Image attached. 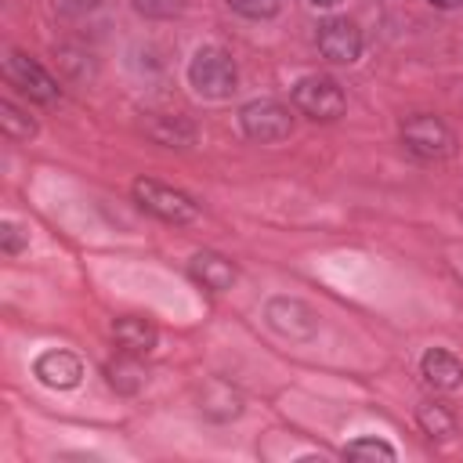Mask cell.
Here are the masks:
<instances>
[{
  "label": "cell",
  "mask_w": 463,
  "mask_h": 463,
  "mask_svg": "<svg viewBox=\"0 0 463 463\" xmlns=\"http://www.w3.org/2000/svg\"><path fill=\"white\" fill-rule=\"evenodd\" d=\"M293 105L311 119H336L344 112V90L329 76H304L293 87Z\"/></svg>",
  "instance_id": "3957f363"
},
{
  "label": "cell",
  "mask_w": 463,
  "mask_h": 463,
  "mask_svg": "<svg viewBox=\"0 0 463 463\" xmlns=\"http://www.w3.org/2000/svg\"><path fill=\"white\" fill-rule=\"evenodd\" d=\"M228 4H232V11H239L246 18H271L282 7V0H228Z\"/></svg>",
  "instance_id": "ffe728a7"
},
{
  "label": "cell",
  "mask_w": 463,
  "mask_h": 463,
  "mask_svg": "<svg viewBox=\"0 0 463 463\" xmlns=\"http://www.w3.org/2000/svg\"><path fill=\"white\" fill-rule=\"evenodd\" d=\"M0 127H4V134L11 141H29L36 134V123L22 109H14L11 101H0Z\"/></svg>",
  "instance_id": "e0dca14e"
},
{
  "label": "cell",
  "mask_w": 463,
  "mask_h": 463,
  "mask_svg": "<svg viewBox=\"0 0 463 463\" xmlns=\"http://www.w3.org/2000/svg\"><path fill=\"white\" fill-rule=\"evenodd\" d=\"M0 239H4V253H18V250H22V242H25V239L18 235V228H14V224H4V228H0Z\"/></svg>",
  "instance_id": "44dd1931"
},
{
  "label": "cell",
  "mask_w": 463,
  "mask_h": 463,
  "mask_svg": "<svg viewBox=\"0 0 463 463\" xmlns=\"http://www.w3.org/2000/svg\"><path fill=\"white\" fill-rule=\"evenodd\" d=\"M203 412L213 416V420H232V416L242 412V398H239V391H232L228 383L213 380V383L203 391Z\"/></svg>",
  "instance_id": "5bb4252c"
},
{
  "label": "cell",
  "mask_w": 463,
  "mask_h": 463,
  "mask_svg": "<svg viewBox=\"0 0 463 463\" xmlns=\"http://www.w3.org/2000/svg\"><path fill=\"white\" fill-rule=\"evenodd\" d=\"M145 134L156 141V145H166V148H188L195 141V127L181 116H148L145 119Z\"/></svg>",
  "instance_id": "4fadbf2b"
},
{
  "label": "cell",
  "mask_w": 463,
  "mask_h": 463,
  "mask_svg": "<svg viewBox=\"0 0 463 463\" xmlns=\"http://www.w3.org/2000/svg\"><path fill=\"white\" fill-rule=\"evenodd\" d=\"M112 336H116L119 351L137 354V358H141V354H148V351L156 347V340H159L156 326H152V322H145V318H134V315L119 318V322L112 326Z\"/></svg>",
  "instance_id": "8fae6325"
},
{
  "label": "cell",
  "mask_w": 463,
  "mask_h": 463,
  "mask_svg": "<svg viewBox=\"0 0 463 463\" xmlns=\"http://www.w3.org/2000/svg\"><path fill=\"white\" fill-rule=\"evenodd\" d=\"M423 380L430 387H438V391H452V387L463 383V365H459L456 354H449L441 347H430L423 354Z\"/></svg>",
  "instance_id": "7c38bea8"
},
{
  "label": "cell",
  "mask_w": 463,
  "mask_h": 463,
  "mask_svg": "<svg viewBox=\"0 0 463 463\" xmlns=\"http://www.w3.org/2000/svg\"><path fill=\"white\" fill-rule=\"evenodd\" d=\"M105 376H109V383L119 394H134V391L145 387V369H141L137 354H127V351H123V358H116V362L105 365Z\"/></svg>",
  "instance_id": "9a60e30c"
},
{
  "label": "cell",
  "mask_w": 463,
  "mask_h": 463,
  "mask_svg": "<svg viewBox=\"0 0 463 463\" xmlns=\"http://www.w3.org/2000/svg\"><path fill=\"white\" fill-rule=\"evenodd\" d=\"M80 376H83V365H80V358L72 351H47V354L36 358V380L54 387V391L76 387Z\"/></svg>",
  "instance_id": "9c48e42d"
},
{
  "label": "cell",
  "mask_w": 463,
  "mask_h": 463,
  "mask_svg": "<svg viewBox=\"0 0 463 463\" xmlns=\"http://www.w3.org/2000/svg\"><path fill=\"white\" fill-rule=\"evenodd\" d=\"M4 76L22 90V94H29L33 101H54L58 98V80L40 65V61H33V58H25V54H7V61H4Z\"/></svg>",
  "instance_id": "5b68a950"
},
{
  "label": "cell",
  "mask_w": 463,
  "mask_h": 463,
  "mask_svg": "<svg viewBox=\"0 0 463 463\" xmlns=\"http://www.w3.org/2000/svg\"><path fill=\"white\" fill-rule=\"evenodd\" d=\"M402 141H405L409 152H416L423 159H438V156H445L452 148V134H449V127L438 116H412V119H405Z\"/></svg>",
  "instance_id": "8992f818"
},
{
  "label": "cell",
  "mask_w": 463,
  "mask_h": 463,
  "mask_svg": "<svg viewBox=\"0 0 463 463\" xmlns=\"http://www.w3.org/2000/svg\"><path fill=\"white\" fill-rule=\"evenodd\" d=\"M188 80L203 98H228L235 90L239 72H235V61L221 47H203V51H195V58L188 65Z\"/></svg>",
  "instance_id": "6da1fadb"
},
{
  "label": "cell",
  "mask_w": 463,
  "mask_h": 463,
  "mask_svg": "<svg viewBox=\"0 0 463 463\" xmlns=\"http://www.w3.org/2000/svg\"><path fill=\"white\" fill-rule=\"evenodd\" d=\"M416 420H420V427H423L427 438H449V434H456V420H452V412L445 405H420Z\"/></svg>",
  "instance_id": "2e32d148"
},
{
  "label": "cell",
  "mask_w": 463,
  "mask_h": 463,
  "mask_svg": "<svg viewBox=\"0 0 463 463\" xmlns=\"http://www.w3.org/2000/svg\"><path fill=\"white\" fill-rule=\"evenodd\" d=\"M344 456H351V459H394V449L387 445V441H380V438H358V441H351L347 449H344Z\"/></svg>",
  "instance_id": "ac0fdd59"
},
{
  "label": "cell",
  "mask_w": 463,
  "mask_h": 463,
  "mask_svg": "<svg viewBox=\"0 0 463 463\" xmlns=\"http://www.w3.org/2000/svg\"><path fill=\"white\" fill-rule=\"evenodd\" d=\"M61 4V11H94L98 7V0H58Z\"/></svg>",
  "instance_id": "7402d4cb"
},
{
  "label": "cell",
  "mask_w": 463,
  "mask_h": 463,
  "mask_svg": "<svg viewBox=\"0 0 463 463\" xmlns=\"http://www.w3.org/2000/svg\"><path fill=\"white\" fill-rule=\"evenodd\" d=\"M192 279L203 282V286L213 289V293H224V289H232V282H235V268H232V260H224L221 253L203 250V253L192 257Z\"/></svg>",
  "instance_id": "30bf717a"
},
{
  "label": "cell",
  "mask_w": 463,
  "mask_h": 463,
  "mask_svg": "<svg viewBox=\"0 0 463 463\" xmlns=\"http://www.w3.org/2000/svg\"><path fill=\"white\" fill-rule=\"evenodd\" d=\"M268 322L289 336V340H307L318 333V315L304 304V300H293V297H275L268 300Z\"/></svg>",
  "instance_id": "52a82bcc"
},
{
  "label": "cell",
  "mask_w": 463,
  "mask_h": 463,
  "mask_svg": "<svg viewBox=\"0 0 463 463\" xmlns=\"http://www.w3.org/2000/svg\"><path fill=\"white\" fill-rule=\"evenodd\" d=\"M307 4H315V7H333V4H340V0H307Z\"/></svg>",
  "instance_id": "cb8c5ba5"
},
{
  "label": "cell",
  "mask_w": 463,
  "mask_h": 463,
  "mask_svg": "<svg viewBox=\"0 0 463 463\" xmlns=\"http://www.w3.org/2000/svg\"><path fill=\"white\" fill-rule=\"evenodd\" d=\"M430 4H438V7H459L463 0H430Z\"/></svg>",
  "instance_id": "603a6c76"
},
{
  "label": "cell",
  "mask_w": 463,
  "mask_h": 463,
  "mask_svg": "<svg viewBox=\"0 0 463 463\" xmlns=\"http://www.w3.org/2000/svg\"><path fill=\"white\" fill-rule=\"evenodd\" d=\"M239 119H242L246 137H253V141H260V145L282 141V137H289V130H293L289 109L279 105V101H250V105L239 112Z\"/></svg>",
  "instance_id": "277c9868"
},
{
  "label": "cell",
  "mask_w": 463,
  "mask_h": 463,
  "mask_svg": "<svg viewBox=\"0 0 463 463\" xmlns=\"http://www.w3.org/2000/svg\"><path fill=\"white\" fill-rule=\"evenodd\" d=\"M318 51H322L329 61L351 65V61L362 54V33H358V25L347 22V18H329V22L318 29Z\"/></svg>",
  "instance_id": "ba28073f"
},
{
  "label": "cell",
  "mask_w": 463,
  "mask_h": 463,
  "mask_svg": "<svg viewBox=\"0 0 463 463\" xmlns=\"http://www.w3.org/2000/svg\"><path fill=\"white\" fill-rule=\"evenodd\" d=\"M134 199H137L148 213H156L159 221H166V224H188V221H195V213H199V206H195L184 192H177V188H170V184H159V181H152V177L134 181Z\"/></svg>",
  "instance_id": "7a4b0ae2"
},
{
  "label": "cell",
  "mask_w": 463,
  "mask_h": 463,
  "mask_svg": "<svg viewBox=\"0 0 463 463\" xmlns=\"http://www.w3.org/2000/svg\"><path fill=\"white\" fill-rule=\"evenodd\" d=\"M134 7L145 18H174L184 11V0H134Z\"/></svg>",
  "instance_id": "d6986e66"
}]
</instances>
